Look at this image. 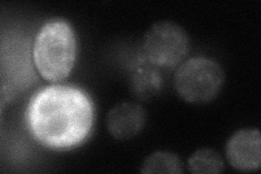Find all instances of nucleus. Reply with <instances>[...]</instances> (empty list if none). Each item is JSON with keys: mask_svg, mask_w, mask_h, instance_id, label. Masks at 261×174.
<instances>
[{"mask_svg": "<svg viewBox=\"0 0 261 174\" xmlns=\"http://www.w3.org/2000/svg\"><path fill=\"white\" fill-rule=\"evenodd\" d=\"M93 103L83 90L67 85L42 88L31 98L27 123L31 134L49 148L81 144L93 127Z\"/></svg>", "mask_w": 261, "mask_h": 174, "instance_id": "1", "label": "nucleus"}, {"mask_svg": "<svg viewBox=\"0 0 261 174\" xmlns=\"http://www.w3.org/2000/svg\"><path fill=\"white\" fill-rule=\"evenodd\" d=\"M76 59L75 33L61 19L50 20L40 28L33 45V60L40 76L59 82L71 73Z\"/></svg>", "mask_w": 261, "mask_h": 174, "instance_id": "2", "label": "nucleus"}, {"mask_svg": "<svg viewBox=\"0 0 261 174\" xmlns=\"http://www.w3.org/2000/svg\"><path fill=\"white\" fill-rule=\"evenodd\" d=\"M224 83V73L218 62L206 57L185 61L175 74L177 94L192 104L208 103L216 98Z\"/></svg>", "mask_w": 261, "mask_h": 174, "instance_id": "3", "label": "nucleus"}, {"mask_svg": "<svg viewBox=\"0 0 261 174\" xmlns=\"http://www.w3.org/2000/svg\"><path fill=\"white\" fill-rule=\"evenodd\" d=\"M189 51V36L176 23L161 21L147 31L143 41L145 59L157 68H174Z\"/></svg>", "mask_w": 261, "mask_h": 174, "instance_id": "4", "label": "nucleus"}, {"mask_svg": "<svg viewBox=\"0 0 261 174\" xmlns=\"http://www.w3.org/2000/svg\"><path fill=\"white\" fill-rule=\"evenodd\" d=\"M226 158L240 171H256L261 163V136L258 129H242L226 144Z\"/></svg>", "mask_w": 261, "mask_h": 174, "instance_id": "5", "label": "nucleus"}, {"mask_svg": "<svg viewBox=\"0 0 261 174\" xmlns=\"http://www.w3.org/2000/svg\"><path fill=\"white\" fill-rule=\"evenodd\" d=\"M146 113L144 108L134 103H121L108 112L106 123L112 137L127 140L136 136L145 126Z\"/></svg>", "mask_w": 261, "mask_h": 174, "instance_id": "6", "label": "nucleus"}, {"mask_svg": "<svg viewBox=\"0 0 261 174\" xmlns=\"http://www.w3.org/2000/svg\"><path fill=\"white\" fill-rule=\"evenodd\" d=\"M161 88L162 77L156 65L147 60L135 65L130 73V89L137 98L148 101L156 97Z\"/></svg>", "mask_w": 261, "mask_h": 174, "instance_id": "7", "label": "nucleus"}, {"mask_svg": "<svg viewBox=\"0 0 261 174\" xmlns=\"http://www.w3.org/2000/svg\"><path fill=\"white\" fill-rule=\"evenodd\" d=\"M187 168L194 174H216L223 172L224 161L214 149L200 148L190 157Z\"/></svg>", "mask_w": 261, "mask_h": 174, "instance_id": "8", "label": "nucleus"}, {"mask_svg": "<svg viewBox=\"0 0 261 174\" xmlns=\"http://www.w3.org/2000/svg\"><path fill=\"white\" fill-rule=\"evenodd\" d=\"M141 172L145 174H181L183 172V162L179 157L173 153L156 152L145 159Z\"/></svg>", "mask_w": 261, "mask_h": 174, "instance_id": "9", "label": "nucleus"}]
</instances>
